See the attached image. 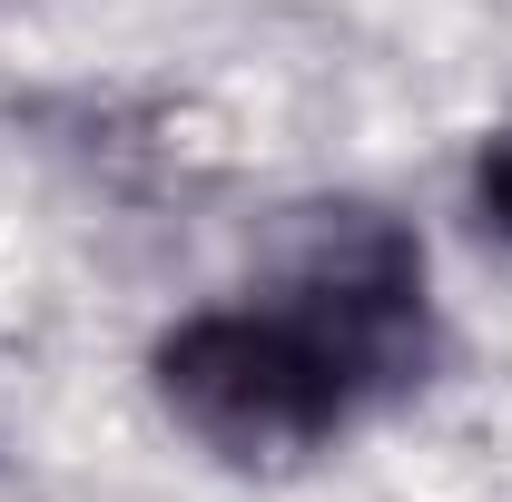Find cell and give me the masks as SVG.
<instances>
[{"label":"cell","instance_id":"6da1fadb","mask_svg":"<svg viewBox=\"0 0 512 502\" xmlns=\"http://www.w3.org/2000/svg\"><path fill=\"white\" fill-rule=\"evenodd\" d=\"M148 375H158V404L178 414V434L247 473H286V463L325 453L365 404V375L276 296L178 315L158 335Z\"/></svg>","mask_w":512,"mask_h":502},{"label":"cell","instance_id":"7a4b0ae2","mask_svg":"<svg viewBox=\"0 0 512 502\" xmlns=\"http://www.w3.org/2000/svg\"><path fill=\"white\" fill-rule=\"evenodd\" d=\"M276 306H296L325 345L375 384L424 365V247L384 207H306L276 237Z\"/></svg>","mask_w":512,"mask_h":502},{"label":"cell","instance_id":"3957f363","mask_svg":"<svg viewBox=\"0 0 512 502\" xmlns=\"http://www.w3.org/2000/svg\"><path fill=\"white\" fill-rule=\"evenodd\" d=\"M473 207H483L493 237H512V128L483 138V158H473Z\"/></svg>","mask_w":512,"mask_h":502}]
</instances>
